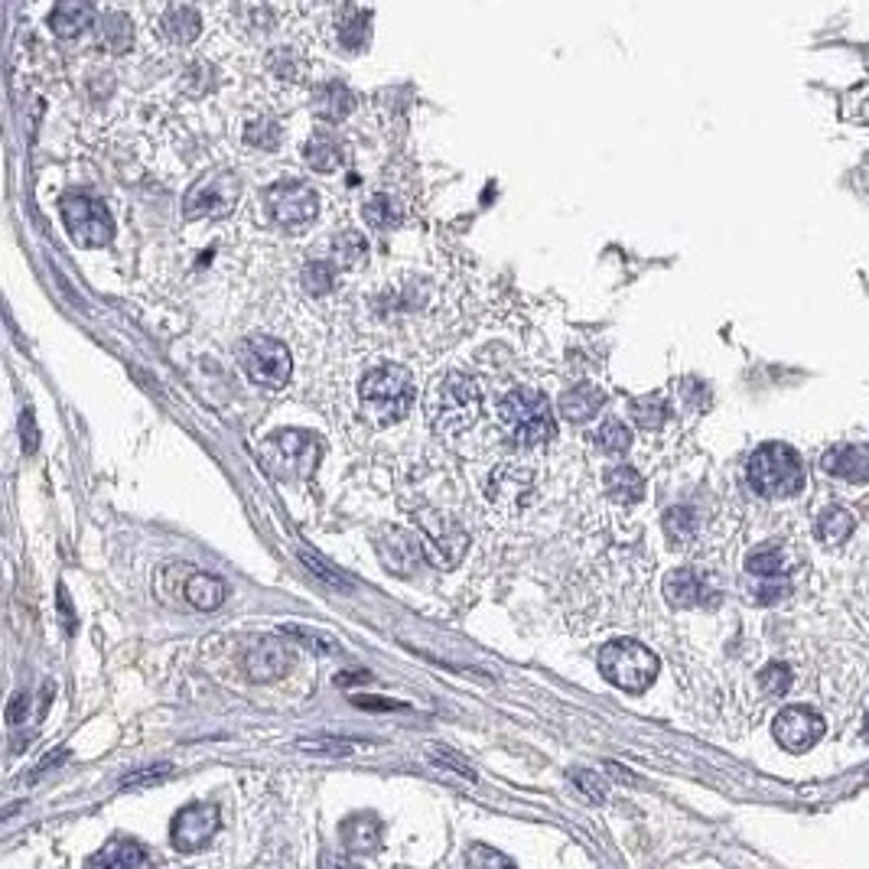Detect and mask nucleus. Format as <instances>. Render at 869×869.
I'll list each match as a JSON object with an SVG mask.
<instances>
[{"mask_svg": "<svg viewBox=\"0 0 869 869\" xmlns=\"http://www.w3.org/2000/svg\"><path fill=\"white\" fill-rule=\"evenodd\" d=\"M421 528H424V547L421 550L427 554V560L434 567L453 570L463 560V554H466V544H469L466 532L456 522H449V518H431Z\"/></svg>", "mask_w": 869, "mask_h": 869, "instance_id": "nucleus-13", "label": "nucleus"}, {"mask_svg": "<svg viewBox=\"0 0 869 869\" xmlns=\"http://www.w3.org/2000/svg\"><path fill=\"white\" fill-rule=\"evenodd\" d=\"M95 869H153V857L146 853L144 843L118 837L111 843H104L92 860Z\"/></svg>", "mask_w": 869, "mask_h": 869, "instance_id": "nucleus-17", "label": "nucleus"}, {"mask_svg": "<svg viewBox=\"0 0 869 869\" xmlns=\"http://www.w3.org/2000/svg\"><path fill=\"white\" fill-rule=\"evenodd\" d=\"M320 869H362V867H355L352 860L336 857V853H323V857H320Z\"/></svg>", "mask_w": 869, "mask_h": 869, "instance_id": "nucleus-47", "label": "nucleus"}, {"mask_svg": "<svg viewBox=\"0 0 869 869\" xmlns=\"http://www.w3.org/2000/svg\"><path fill=\"white\" fill-rule=\"evenodd\" d=\"M267 209L274 215V222L287 232H303L316 212H320V199L316 193L306 186V183H296V180H281L267 190Z\"/></svg>", "mask_w": 869, "mask_h": 869, "instance_id": "nucleus-8", "label": "nucleus"}, {"mask_svg": "<svg viewBox=\"0 0 869 869\" xmlns=\"http://www.w3.org/2000/svg\"><path fill=\"white\" fill-rule=\"evenodd\" d=\"M528 483H532L528 473H518V466H505L498 476H492V483H488V498H492V502L518 498V495L528 488Z\"/></svg>", "mask_w": 869, "mask_h": 869, "instance_id": "nucleus-31", "label": "nucleus"}, {"mask_svg": "<svg viewBox=\"0 0 869 869\" xmlns=\"http://www.w3.org/2000/svg\"><path fill=\"white\" fill-rule=\"evenodd\" d=\"M574 781L583 788V795L593 798V801H606V795H609V791H606V781L596 772H589V769H577V772H574Z\"/></svg>", "mask_w": 869, "mask_h": 869, "instance_id": "nucleus-41", "label": "nucleus"}, {"mask_svg": "<svg viewBox=\"0 0 869 869\" xmlns=\"http://www.w3.org/2000/svg\"><path fill=\"white\" fill-rule=\"evenodd\" d=\"M358 401L365 417L375 427H391L401 417H407V411L417 401V387H414V375L404 365H378L372 368L362 385H358Z\"/></svg>", "mask_w": 869, "mask_h": 869, "instance_id": "nucleus-2", "label": "nucleus"}, {"mask_svg": "<svg viewBox=\"0 0 869 869\" xmlns=\"http://www.w3.org/2000/svg\"><path fill=\"white\" fill-rule=\"evenodd\" d=\"M599 671L628 694H641L658 677V658L635 638H616L599 651Z\"/></svg>", "mask_w": 869, "mask_h": 869, "instance_id": "nucleus-5", "label": "nucleus"}, {"mask_svg": "<svg viewBox=\"0 0 869 869\" xmlns=\"http://www.w3.org/2000/svg\"><path fill=\"white\" fill-rule=\"evenodd\" d=\"M665 534H668V540L671 544H690L694 537H697V515H694V508H684V505H677V508H668L665 512Z\"/></svg>", "mask_w": 869, "mask_h": 869, "instance_id": "nucleus-30", "label": "nucleus"}, {"mask_svg": "<svg viewBox=\"0 0 869 869\" xmlns=\"http://www.w3.org/2000/svg\"><path fill=\"white\" fill-rule=\"evenodd\" d=\"M628 414L641 431H658L668 417V401L661 394H645L628 401Z\"/></svg>", "mask_w": 869, "mask_h": 869, "instance_id": "nucleus-25", "label": "nucleus"}, {"mask_svg": "<svg viewBox=\"0 0 869 869\" xmlns=\"http://www.w3.org/2000/svg\"><path fill=\"white\" fill-rule=\"evenodd\" d=\"M759 684H762V690H766V694L781 697V694L791 687V668H788V665H781V661H772L769 668H762Z\"/></svg>", "mask_w": 869, "mask_h": 869, "instance_id": "nucleus-37", "label": "nucleus"}, {"mask_svg": "<svg viewBox=\"0 0 869 869\" xmlns=\"http://www.w3.org/2000/svg\"><path fill=\"white\" fill-rule=\"evenodd\" d=\"M222 818L212 805H190L170 821V840L180 853H199L219 833Z\"/></svg>", "mask_w": 869, "mask_h": 869, "instance_id": "nucleus-11", "label": "nucleus"}, {"mask_svg": "<svg viewBox=\"0 0 869 869\" xmlns=\"http://www.w3.org/2000/svg\"><path fill=\"white\" fill-rule=\"evenodd\" d=\"M338 837H342V847L348 853H372L382 843V821L372 811L348 815L345 821L338 823Z\"/></svg>", "mask_w": 869, "mask_h": 869, "instance_id": "nucleus-16", "label": "nucleus"}, {"mask_svg": "<svg viewBox=\"0 0 869 869\" xmlns=\"http://www.w3.org/2000/svg\"><path fill=\"white\" fill-rule=\"evenodd\" d=\"M239 358H242L244 375H247L254 385L271 387V391L287 385L290 355L284 342L267 336L244 338L242 348H239Z\"/></svg>", "mask_w": 869, "mask_h": 869, "instance_id": "nucleus-7", "label": "nucleus"}, {"mask_svg": "<svg viewBox=\"0 0 869 869\" xmlns=\"http://www.w3.org/2000/svg\"><path fill=\"white\" fill-rule=\"evenodd\" d=\"M296 749L313 752V756H336V759H342V756H352L355 742L352 739H338V736H313V739H300Z\"/></svg>", "mask_w": 869, "mask_h": 869, "instance_id": "nucleus-33", "label": "nucleus"}, {"mask_svg": "<svg viewBox=\"0 0 869 869\" xmlns=\"http://www.w3.org/2000/svg\"><path fill=\"white\" fill-rule=\"evenodd\" d=\"M606 495L619 505H635L645 495V479L631 466H616L606 473Z\"/></svg>", "mask_w": 869, "mask_h": 869, "instance_id": "nucleus-22", "label": "nucleus"}, {"mask_svg": "<svg viewBox=\"0 0 869 869\" xmlns=\"http://www.w3.org/2000/svg\"><path fill=\"white\" fill-rule=\"evenodd\" d=\"M850 534H853V515H850L847 508H827V512H823L821 522H818V537H821L823 544L837 547V544H843Z\"/></svg>", "mask_w": 869, "mask_h": 869, "instance_id": "nucleus-28", "label": "nucleus"}, {"mask_svg": "<svg viewBox=\"0 0 869 869\" xmlns=\"http://www.w3.org/2000/svg\"><path fill=\"white\" fill-rule=\"evenodd\" d=\"M823 469L847 483H869V446L863 443H843L823 453Z\"/></svg>", "mask_w": 869, "mask_h": 869, "instance_id": "nucleus-14", "label": "nucleus"}, {"mask_svg": "<svg viewBox=\"0 0 869 869\" xmlns=\"http://www.w3.org/2000/svg\"><path fill=\"white\" fill-rule=\"evenodd\" d=\"M823 717L811 707H788L775 717L772 736L775 742L788 752H808L823 736Z\"/></svg>", "mask_w": 869, "mask_h": 869, "instance_id": "nucleus-12", "label": "nucleus"}, {"mask_svg": "<svg viewBox=\"0 0 869 869\" xmlns=\"http://www.w3.org/2000/svg\"><path fill=\"white\" fill-rule=\"evenodd\" d=\"M244 668L251 680H277L287 675L290 668V651L281 648L277 641H261L254 651H247Z\"/></svg>", "mask_w": 869, "mask_h": 869, "instance_id": "nucleus-18", "label": "nucleus"}, {"mask_svg": "<svg viewBox=\"0 0 869 869\" xmlns=\"http://www.w3.org/2000/svg\"><path fill=\"white\" fill-rule=\"evenodd\" d=\"M498 421L508 427V434L515 436L525 446H540L547 439H554L557 427L550 417V404L540 391L532 387H515L498 401Z\"/></svg>", "mask_w": 869, "mask_h": 869, "instance_id": "nucleus-4", "label": "nucleus"}, {"mask_svg": "<svg viewBox=\"0 0 869 869\" xmlns=\"http://www.w3.org/2000/svg\"><path fill=\"white\" fill-rule=\"evenodd\" d=\"M320 439L303 431H287L267 439V463L281 476H306L316 466Z\"/></svg>", "mask_w": 869, "mask_h": 869, "instance_id": "nucleus-10", "label": "nucleus"}, {"mask_svg": "<svg viewBox=\"0 0 869 869\" xmlns=\"http://www.w3.org/2000/svg\"><path fill=\"white\" fill-rule=\"evenodd\" d=\"M665 599L675 609H694V606L714 603V593H710L707 579L697 577L694 570H671L665 577Z\"/></svg>", "mask_w": 869, "mask_h": 869, "instance_id": "nucleus-15", "label": "nucleus"}, {"mask_svg": "<svg viewBox=\"0 0 869 869\" xmlns=\"http://www.w3.org/2000/svg\"><path fill=\"white\" fill-rule=\"evenodd\" d=\"M163 33L173 40V43H193L195 37H199V30H202V17L195 13L193 7H170L166 13H163Z\"/></svg>", "mask_w": 869, "mask_h": 869, "instance_id": "nucleus-23", "label": "nucleus"}, {"mask_svg": "<svg viewBox=\"0 0 869 869\" xmlns=\"http://www.w3.org/2000/svg\"><path fill=\"white\" fill-rule=\"evenodd\" d=\"M427 759L439 766V769H449V772H456L459 778H466V781H476L479 775L476 769L459 756V752H453V749H446V746H427Z\"/></svg>", "mask_w": 869, "mask_h": 869, "instance_id": "nucleus-34", "label": "nucleus"}, {"mask_svg": "<svg viewBox=\"0 0 869 869\" xmlns=\"http://www.w3.org/2000/svg\"><path fill=\"white\" fill-rule=\"evenodd\" d=\"M746 574L752 579H781V574H785V554L775 544H766V547L752 550L746 557Z\"/></svg>", "mask_w": 869, "mask_h": 869, "instance_id": "nucleus-26", "label": "nucleus"}, {"mask_svg": "<svg viewBox=\"0 0 869 869\" xmlns=\"http://www.w3.org/2000/svg\"><path fill=\"white\" fill-rule=\"evenodd\" d=\"M867 736H869V714H867Z\"/></svg>", "mask_w": 869, "mask_h": 869, "instance_id": "nucleus-49", "label": "nucleus"}, {"mask_svg": "<svg viewBox=\"0 0 869 869\" xmlns=\"http://www.w3.org/2000/svg\"><path fill=\"white\" fill-rule=\"evenodd\" d=\"M170 772H173L170 766H160V769H146V772L128 775V778L121 781V788H138V785H146V781H160V778H166Z\"/></svg>", "mask_w": 869, "mask_h": 869, "instance_id": "nucleus-44", "label": "nucleus"}, {"mask_svg": "<svg viewBox=\"0 0 869 869\" xmlns=\"http://www.w3.org/2000/svg\"><path fill=\"white\" fill-rule=\"evenodd\" d=\"M606 404V394L599 391L596 385H577L570 387V391H564V397H560V414L567 417V421H589V417H596L599 414V407Z\"/></svg>", "mask_w": 869, "mask_h": 869, "instance_id": "nucleus-20", "label": "nucleus"}, {"mask_svg": "<svg viewBox=\"0 0 869 869\" xmlns=\"http://www.w3.org/2000/svg\"><path fill=\"white\" fill-rule=\"evenodd\" d=\"M303 284L313 290V293H326V290L333 287V264H323V261L306 264V271H303Z\"/></svg>", "mask_w": 869, "mask_h": 869, "instance_id": "nucleus-39", "label": "nucleus"}, {"mask_svg": "<svg viewBox=\"0 0 869 869\" xmlns=\"http://www.w3.org/2000/svg\"><path fill=\"white\" fill-rule=\"evenodd\" d=\"M316 98H320L316 111H320V118H326V121H338V118H345V114L352 111V104H355L352 92H348L345 85H338V82L323 85V89L316 92Z\"/></svg>", "mask_w": 869, "mask_h": 869, "instance_id": "nucleus-29", "label": "nucleus"}, {"mask_svg": "<svg viewBox=\"0 0 869 869\" xmlns=\"http://www.w3.org/2000/svg\"><path fill=\"white\" fill-rule=\"evenodd\" d=\"M365 222L372 225V229H391V225H397L401 222V209H394V202H391V195L378 193L372 195L368 202H365Z\"/></svg>", "mask_w": 869, "mask_h": 869, "instance_id": "nucleus-32", "label": "nucleus"}, {"mask_svg": "<svg viewBox=\"0 0 869 869\" xmlns=\"http://www.w3.org/2000/svg\"><path fill=\"white\" fill-rule=\"evenodd\" d=\"M355 707L362 710H375V714H387V710H407V704H397V700H385V697H352Z\"/></svg>", "mask_w": 869, "mask_h": 869, "instance_id": "nucleus-43", "label": "nucleus"}, {"mask_svg": "<svg viewBox=\"0 0 869 869\" xmlns=\"http://www.w3.org/2000/svg\"><path fill=\"white\" fill-rule=\"evenodd\" d=\"M749 485L766 498H791L805 488L801 456L785 443H766L749 459Z\"/></svg>", "mask_w": 869, "mask_h": 869, "instance_id": "nucleus-3", "label": "nucleus"}, {"mask_svg": "<svg viewBox=\"0 0 869 869\" xmlns=\"http://www.w3.org/2000/svg\"><path fill=\"white\" fill-rule=\"evenodd\" d=\"M183 596L190 599V606L209 613V609H219L222 599H225V583L219 577H209V574H190L186 577V586H183Z\"/></svg>", "mask_w": 869, "mask_h": 869, "instance_id": "nucleus-21", "label": "nucleus"}, {"mask_svg": "<svg viewBox=\"0 0 869 869\" xmlns=\"http://www.w3.org/2000/svg\"><path fill=\"white\" fill-rule=\"evenodd\" d=\"M244 141L254 146H264V150H274L277 141H281V131H277L274 121H261V124H251V128L244 131Z\"/></svg>", "mask_w": 869, "mask_h": 869, "instance_id": "nucleus-38", "label": "nucleus"}, {"mask_svg": "<svg viewBox=\"0 0 869 869\" xmlns=\"http://www.w3.org/2000/svg\"><path fill=\"white\" fill-rule=\"evenodd\" d=\"M239 202V180L232 173L202 176L186 195V219H225Z\"/></svg>", "mask_w": 869, "mask_h": 869, "instance_id": "nucleus-9", "label": "nucleus"}, {"mask_svg": "<svg viewBox=\"0 0 869 869\" xmlns=\"http://www.w3.org/2000/svg\"><path fill=\"white\" fill-rule=\"evenodd\" d=\"M469 869H515L508 863V857L488 850V847H473L469 850Z\"/></svg>", "mask_w": 869, "mask_h": 869, "instance_id": "nucleus-40", "label": "nucleus"}, {"mask_svg": "<svg viewBox=\"0 0 869 869\" xmlns=\"http://www.w3.org/2000/svg\"><path fill=\"white\" fill-rule=\"evenodd\" d=\"M92 20H95V7L85 3V0H62V3H55L52 13H49V27H52V33L62 37V40L79 37L85 27H92Z\"/></svg>", "mask_w": 869, "mask_h": 869, "instance_id": "nucleus-19", "label": "nucleus"}, {"mask_svg": "<svg viewBox=\"0 0 869 869\" xmlns=\"http://www.w3.org/2000/svg\"><path fill=\"white\" fill-rule=\"evenodd\" d=\"M98 33H101V37H98V40H101V47L108 49V52H114V55L128 52L131 40H134L131 17H124V13H104V20H101Z\"/></svg>", "mask_w": 869, "mask_h": 869, "instance_id": "nucleus-24", "label": "nucleus"}, {"mask_svg": "<svg viewBox=\"0 0 869 869\" xmlns=\"http://www.w3.org/2000/svg\"><path fill=\"white\" fill-rule=\"evenodd\" d=\"M303 156H306V163L316 170V173H333L338 163H342V150L333 138H326V134H316V138H310L306 141V150H303Z\"/></svg>", "mask_w": 869, "mask_h": 869, "instance_id": "nucleus-27", "label": "nucleus"}, {"mask_svg": "<svg viewBox=\"0 0 869 869\" xmlns=\"http://www.w3.org/2000/svg\"><path fill=\"white\" fill-rule=\"evenodd\" d=\"M284 635L300 638V641H303V645H310V648H320V655H333V651H336V641H330V638H326V635H320V631H306V628L284 626Z\"/></svg>", "mask_w": 869, "mask_h": 869, "instance_id": "nucleus-42", "label": "nucleus"}, {"mask_svg": "<svg viewBox=\"0 0 869 869\" xmlns=\"http://www.w3.org/2000/svg\"><path fill=\"white\" fill-rule=\"evenodd\" d=\"M20 434H23V449L33 453L37 443H40V434H37V424H33V414H30V411H23V417H20Z\"/></svg>", "mask_w": 869, "mask_h": 869, "instance_id": "nucleus-45", "label": "nucleus"}, {"mask_svg": "<svg viewBox=\"0 0 869 869\" xmlns=\"http://www.w3.org/2000/svg\"><path fill=\"white\" fill-rule=\"evenodd\" d=\"M27 710H30V697L27 694H17L13 700H10V707H7V724H23V717H27Z\"/></svg>", "mask_w": 869, "mask_h": 869, "instance_id": "nucleus-46", "label": "nucleus"}, {"mask_svg": "<svg viewBox=\"0 0 869 869\" xmlns=\"http://www.w3.org/2000/svg\"><path fill=\"white\" fill-rule=\"evenodd\" d=\"M300 560L316 574V577L323 579V583H330V586H336V589H352V579L345 577L342 570H336L333 564H326L320 554H310V550H300Z\"/></svg>", "mask_w": 869, "mask_h": 869, "instance_id": "nucleus-35", "label": "nucleus"}, {"mask_svg": "<svg viewBox=\"0 0 869 869\" xmlns=\"http://www.w3.org/2000/svg\"><path fill=\"white\" fill-rule=\"evenodd\" d=\"M483 411V391L463 372H446L424 401V414L439 436L466 434Z\"/></svg>", "mask_w": 869, "mask_h": 869, "instance_id": "nucleus-1", "label": "nucleus"}, {"mask_svg": "<svg viewBox=\"0 0 869 869\" xmlns=\"http://www.w3.org/2000/svg\"><path fill=\"white\" fill-rule=\"evenodd\" d=\"M62 222L72 235V242L82 247H101L111 242L114 235V222L111 212L104 209V202L95 195L69 193L62 199Z\"/></svg>", "mask_w": 869, "mask_h": 869, "instance_id": "nucleus-6", "label": "nucleus"}, {"mask_svg": "<svg viewBox=\"0 0 869 869\" xmlns=\"http://www.w3.org/2000/svg\"><path fill=\"white\" fill-rule=\"evenodd\" d=\"M352 680H368V671H355V675H336L338 687H348Z\"/></svg>", "mask_w": 869, "mask_h": 869, "instance_id": "nucleus-48", "label": "nucleus"}, {"mask_svg": "<svg viewBox=\"0 0 869 869\" xmlns=\"http://www.w3.org/2000/svg\"><path fill=\"white\" fill-rule=\"evenodd\" d=\"M596 443H599L606 453H626L628 446H631V434H628V427L623 421H606V424L599 427V434H596Z\"/></svg>", "mask_w": 869, "mask_h": 869, "instance_id": "nucleus-36", "label": "nucleus"}]
</instances>
